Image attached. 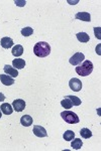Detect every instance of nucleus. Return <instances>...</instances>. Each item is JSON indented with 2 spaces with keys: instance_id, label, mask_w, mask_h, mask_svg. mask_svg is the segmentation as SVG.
<instances>
[{
  "instance_id": "nucleus-1",
  "label": "nucleus",
  "mask_w": 101,
  "mask_h": 151,
  "mask_svg": "<svg viewBox=\"0 0 101 151\" xmlns=\"http://www.w3.org/2000/svg\"><path fill=\"white\" fill-rule=\"evenodd\" d=\"M33 52L39 58H46L51 53V47L46 41H39L33 47Z\"/></svg>"
},
{
  "instance_id": "nucleus-2",
  "label": "nucleus",
  "mask_w": 101,
  "mask_h": 151,
  "mask_svg": "<svg viewBox=\"0 0 101 151\" xmlns=\"http://www.w3.org/2000/svg\"><path fill=\"white\" fill-rule=\"evenodd\" d=\"M93 64L91 60H86L83 62L82 65H77L76 67V73L79 75V76H82V77H87V76H89L91 73L93 72Z\"/></svg>"
},
{
  "instance_id": "nucleus-3",
  "label": "nucleus",
  "mask_w": 101,
  "mask_h": 151,
  "mask_svg": "<svg viewBox=\"0 0 101 151\" xmlns=\"http://www.w3.org/2000/svg\"><path fill=\"white\" fill-rule=\"evenodd\" d=\"M61 117L63 118V120L68 124H77L79 123V117L77 114L74 113L72 111H64L61 113Z\"/></svg>"
},
{
  "instance_id": "nucleus-4",
  "label": "nucleus",
  "mask_w": 101,
  "mask_h": 151,
  "mask_svg": "<svg viewBox=\"0 0 101 151\" xmlns=\"http://www.w3.org/2000/svg\"><path fill=\"white\" fill-rule=\"evenodd\" d=\"M84 60H85V55L82 52H76L75 55H73V57L70 58L69 62L73 65H79L82 62H84Z\"/></svg>"
},
{
  "instance_id": "nucleus-5",
  "label": "nucleus",
  "mask_w": 101,
  "mask_h": 151,
  "mask_svg": "<svg viewBox=\"0 0 101 151\" xmlns=\"http://www.w3.org/2000/svg\"><path fill=\"white\" fill-rule=\"evenodd\" d=\"M69 87L73 92H80L82 89V82L77 78H73L69 82Z\"/></svg>"
},
{
  "instance_id": "nucleus-6",
  "label": "nucleus",
  "mask_w": 101,
  "mask_h": 151,
  "mask_svg": "<svg viewBox=\"0 0 101 151\" xmlns=\"http://www.w3.org/2000/svg\"><path fill=\"white\" fill-rule=\"evenodd\" d=\"M12 108L16 112L23 111L24 109H25V102H24V100H21V99L14 100L13 103H12Z\"/></svg>"
},
{
  "instance_id": "nucleus-7",
  "label": "nucleus",
  "mask_w": 101,
  "mask_h": 151,
  "mask_svg": "<svg viewBox=\"0 0 101 151\" xmlns=\"http://www.w3.org/2000/svg\"><path fill=\"white\" fill-rule=\"evenodd\" d=\"M33 131V134L36 136V137L43 138V137H47V136H48L47 130L41 125H34Z\"/></svg>"
},
{
  "instance_id": "nucleus-8",
  "label": "nucleus",
  "mask_w": 101,
  "mask_h": 151,
  "mask_svg": "<svg viewBox=\"0 0 101 151\" xmlns=\"http://www.w3.org/2000/svg\"><path fill=\"white\" fill-rule=\"evenodd\" d=\"M3 70H4V72H5V74L10 76L11 78H16L17 76H18V72H17V70L14 69L13 67H11V65H4Z\"/></svg>"
},
{
  "instance_id": "nucleus-9",
  "label": "nucleus",
  "mask_w": 101,
  "mask_h": 151,
  "mask_svg": "<svg viewBox=\"0 0 101 151\" xmlns=\"http://www.w3.org/2000/svg\"><path fill=\"white\" fill-rule=\"evenodd\" d=\"M75 17H76V19H79V20L88 21V22L91 21V15H90V13H88V12H84V11L78 12V13H76Z\"/></svg>"
},
{
  "instance_id": "nucleus-10",
  "label": "nucleus",
  "mask_w": 101,
  "mask_h": 151,
  "mask_svg": "<svg viewBox=\"0 0 101 151\" xmlns=\"http://www.w3.org/2000/svg\"><path fill=\"white\" fill-rule=\"evenodd\" d=\"M0 81L5 86H11L14 84V79L7 75H0Z\"/></svg>"
},
{
  "instance_id": "nucleus-11",
  "label": "nucleus",
  "mask_w": 101,
  "mask_h": 151,
  "mask_svg": "<svg viewBox=\"0 0 101 151\" xmlns=\"http://www.w3.org/2000/svg\"><path fill=\"white\" fill-rule=\"evenodd\" d=\"M12 65H13L14 69L16 70H21L25 67V60H23V58H15L12 62Z\"/></svg>"
},
{
  "instance_id": "nucleus-12",
  "label": "nucleus",
  "mask_w": 101,
  "mask_h": 151,
  "mask_svg": "<svg viewBox=\"0 0 101 151\" xmlns=\"http://www.w3.org/2000/svg\"><path fill=\"white\" fill-rule=\"evenodd\" d=\"M20 124L24 127H29L31 125H33V118L29 115H23L20 118Z\"/></svg>"
},
{
  "instance_id": "nucleus-13",
  "label": "nucleus",
  "mask_w": 101,
  "mask_h": 151,
  "mask_svg": "<svg viewBox=\"0 0 101 151\" xmlns=\"http://www.w3.org/2000/svg\"><path fill=\"white\" fill-rule=\"evenodd\" d=\"M0 110L3 112V114H5V115H11L12 112H13V108L9 103H3L0 107Z\"/></svg>"
},
{
  "instance_id": "nucleus-14",
  "label": "nucleus",
  "mask_w": 101,
  "mask_h": 151,
  "mask_svg": "<svg viewBox=\"0 0 101 151\" xmlns=\"http://www.w3.org/2000/svg\"><path fill=\"white\" fill-rule=\"evenodd\" d=\"M0 43H1L2 47L8 50V48L12 47V45H13V40H12L10 37H3V38H1Z\"/></svg>"
},
{
  "instance_id": "nucleus-15",
  "label": "nucleus",
  "mask_w": 101,
  "mask_h": 151,
  "mask_svg": "<svg viewBox=\"0 0 101 151\" xmlns=\"http://www.w3.org/2000/svg\"><path fill=\"white\" fill-rule=\"evenodd\" d=\"M11 52H12V55H14L15 58H18V57H20V55H23V45H16L15 47H13V48H12Z\"/></svg>"
},
{
  "instance_id": "nucleus-16",
  "label": "nucleus",
  "mask_w": 101,
  "mask_h": 151,
  "mask_svg": "<svg viewBox=\"0 0 101 151\" xmlns=\"http://www.w3.org/2000/svg\"><path fill=\"white\" fill-rule=\"evenodd\" d=\"M76 36H77V40L80 41V42H88V41L90 40L89 35L86 32H79L76 35Z\"/></svg>"
},
{
  "instance_id": "nucleus-17",
  "label": "nucleus",
  "mask_w": 101,
  "mask_h": 151,
  "mask_svg": "<svg viewBox=\"0 0 101 151\" xmlns=\"http://www.w3.org/2000/svg\"><path fill=\"white\" fill-rule=\"evenodd\" d=\"M83 146V142L81 139H79V138H76V139H73L72 143H71V147L73 148V149L75 150H79L81 149Z\"/></svg>"
},
{
  "instance_id": "nucleus-18",
  "label": "nucleus",
  "mask_w": 101,
  "mask_h": 151,
  "mask_svg": "<svg viewBox=\"0 0 101 151\" xmlns=\"http://www.w3.org/2000/svg\"><path fill=\"white\" fill-rule=\"evenodd\" d=\"M61 105H62V107L63 108H65V109H71L73 107V104H72V102H71V100L68 98V97H65L62 101H61Z\"/></svg>"
},
{
  "instance_id": "nucleus-19",
  "label": "nucleus",
  "mask_w": 101,
  "mask_h": 151,
  "mask_svg": "<svg viewBox=\"0 0 101 151\" xmlns=\"http://www.w3.org/2000/svg\"><path fill=\"white\" fill-rule=\"evenodd\" d=\"M64 140L66 141H72L74 138H75V133L73 132L72 130H67L63 135Z\"/></svg>"
},
{
  "instance_id": "nucleus-20",
  "label": "nucleus",
  "mask_w": 101,
  "mask_h": 151,
  "mask_svg": "<svg viewBox=\"0 0 101 151\" xmlns=\"http://www.w3.org/2000/svg\"><path fill=\"white\" fill-rule=\"evenodd\" d=\"M80 135L83 138H85V139H89L91 136H92V132L88 128H82L80 130Z\"/></svg>"
},
{
  "instance_id": "nucleus-21",
  "label": "nucleus",
  "mask_w": 101,
  "mask_h": 151,
  "mask_svg": "<svg viewBox=\"0 0 101 151\" xmlns=\"http://www.w3.org/2000/svg\"><path fill=\"white\" fill-rule=\"evenodd\" d=\"M33 33V29L31 27H24L21 29V35H23V36H29L31 35Z\"/></svg>"
},
{
  "instance_id": "nucleus-22",
  "label": "nucleus",
  "mask_w": 101,
  "mask_h": 151,
  "mask_svg": "<svg viewBox=\"0 0 101 151\" xmlns=\"http://www.w3.org/2000/svg\"><path fill=\"white\" fill-rule=\"evenodd\" d=\"M67 97L71 100L73 106H80L81 105V100L79 99L78 97H76V96H67Z\"/></svg>"
},
{
  "instance_id": "nucleus-23",
  "label": "nucleus",
  "mask_w": 101,
  "mask_h": 151,
  "mask_svg": "<svg viewBox=\"0 0 101 151\" xmlns=\"http://www.w3.org/2000/svg\"><path fill=\"white\" fill-rule=\"evenodd\" d=\"M94 32H95V37L100 40L101 38V35H100V27H95L94 28Z\"/></svg>"
},
{
  "instance_id": "nucleus-24",
  "label": "nucleus",
  "mask_w": 101,
  "mask_h": 151,
  "mask_svg": "<svg viewBox=\"0 0 101 151\" xmlns=\"http://www.w3.org/2000/svg\"><path fill=\"white\" fill-rule=\"evenodd\" d=\"M14 3L16 4V5H19V6H23L25 5V1H14Z\"/></svg>"
},
{
  "instance_id": "nucleus-25",
  "label": "nucleus",
  "mask_w": 101,
  "mask_h": 151,
  "mask_svg": "<svg viewBox=\"0 0 101 151\" xmlns=\"http://www.w3.org/2000/svg\"><path fill=\"white\" fill-rule=\"evenodd\" d=\"M4 100H5V96L0 92V102H3Z\"/></svg>"
},
{
  "instance_id": "nucleus-26",
  "label": "nucleus",
  "mask_w": 101,
  "mask_h": 151,
  "mask_svg": "<svg viewBox=\"0 0 101 151\" xmlns=\"http://www.w3.org/2000/svg\"><path fill=\"white\" fill-rule=\"evenodd\" d=\"M2 117V113H1V110H0V118Z\"/></svg>"
}]
</instances>
